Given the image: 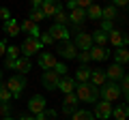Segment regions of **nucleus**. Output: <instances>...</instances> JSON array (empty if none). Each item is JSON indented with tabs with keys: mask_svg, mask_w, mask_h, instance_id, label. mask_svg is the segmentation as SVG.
<instances>
[{
	"mask_svg": "<svg viewBox=\"0 0 129 120\" xmlns=\"http://www.w3.org/2000/svg\"><path fill=\"white\" fill-rule=\"evenodd\" d=\"M127 105L125 103H120V105H116V107H112V116H114L116 120H127Z\"/></svg>",
	"mask_w": 129,
	"mask_h": 120,
	"instance_id": "nucleus-28",
	"label": "nucleus"
},
{
	"mask_svg": "<svg viewBox=\"0 0 129 120\" xmlns=\"http://www.w3.org/2000/svg\"><path fill=\"white\" fill-rule=\"evenodd\" d=\"M0 120H13V118H11V116H5V118H0Z\"/></svg>",
	"mask_w": 129,
	"mask_h": 120,
	"instance_id": "nucleus-48",
	"label": "nucleus"
},
{
	"mask_svg": "<svg viewBox=\"0 0 129 120\" xmlns=\"http://www.w3.org/2000/svg\"><path fill=\"white\" fill-rule=\"evenodd\" d=\"M39 41H41V45H52L54 39L50 37V32H43V34H39Z\"/></svg>",
	"mask_w": 129,
	"mask_h": 120,
	"instance_id": "nucleus-36",
	"label": "nucleus"
},
{
	"mask_svg": "<svg viewBox=\"0 0 129 120\" xmlns=\"http://www.w3.org/2000/svg\"><path fill=\"white\" fill-rule=\"evenodd\" d=\"M108 43H112L114 47H127L129 37L123 32V30H116V28H112L110 32H108Z\"/></svg>",
	"mask_w": 129,
	"mask_h": 120,
	"instance_id": "nucleus-7",
	"label": "nucleus"
},
{
	"mask_svg": "<svg viewBox=\"0 0 129 120\" xmlns=\"http://www.w3.org/2000/svg\"><path fill=\"white\" fill-rule=\"evenodd\" d=\"M2 30H5V34L7 37H17L22 30H19V22L15 17H11V19H7L5 24H2Z\"/></svg>",
	"mask_w": 129,
	"mask_h": 120,
	"instance_id": "nucleus-18",
	"label": "nucleus"
},
{
	"mask_svg": "<svg viewBox=\"0 0 129 120\" xmlns=\"http://www.w3.org/2000/svg\"><path fill=\"white\" fill-rule=\"evenodd\" d=\"M11 114V105L9 103H0V116L5 118V116H9Z\"/></svg>",
	"mask_w": 129,
	"mask_h": 120,
	"instance_id": "nucleus-38",
	"label": "nucleus"
},
{
	"mask_svg": "<svg viewBox=\"0 0 129 120\" xmlns=\"http://www.w3.org/2000/svg\"><path fill=\"white\" fill-rule=\"evenodd\" d=\"M71 118L73 120H92V114L86 109H75L73 114H71Z\"/></svg>",
	"mask_w": 129,
	"mask_h": 120,
	"instance_id": "nucleus-29",
	"label": "nucleus"
},
{
	"mask_svg": "<svg viewBox=\"0 0 129 120\" xmlns=\"http://www.w3.org/2000/svg\"><path fill=\"white\" fill-rule=\"evenodd\" d=\"M129 0H112V7H127Z\"/></svg>",
	"mask_w": 129,
	"mask_h": 120,
	"instance_id": "nucleus-43",
	"label": "nucleus"
},
{
	"mask_svg": "<svg viewBox=\"0 0 129 120\" xmlns=\"http://www.w3.org/2000/svg\"><path fill=\"white\" fill-rule=\"evenodd\" d=\"M41 49H43L41 41H39V39H32V37H28L26 41H24L22 45H19V54H22V56H26V58H30V56L39 54Z\"/></svg>",
	"mask_w": 129,
	"mask_h": 120,
	"instance_id": "nucleus-4",
	"label": "nucleus"
},
{
	"mask_svg": "<svg viewBox=\"0 0 129 120\" xmlns=\"http://www.w3.org/2000/svg\"><path fill=\"white\" fill-rule=\"evenodd\" d=\"M103 73H106L108 82H116V84H118L120 77L125 75V69H123V65H116V62H112L108 69H103Z\"/></svg>",
	"mask_w": 129,
	"mask_h": 120,
	"instance_id": "nucleus-12",
	"label": "nucleus"
},
{
	"mask_svg": "<svg viewBox=\"0 0 129 120\" xmlns=\"http://www.w3.org/2000/svg\"><path fill=\"white\" fill-rule=\"evenodd\" d=\"M90 39H92V43H97L99 47H106L108 32H103V30H95V32H90Z\"/></svg>",
	"mask_w": 129,
	"mask_h": 120,
	"instance_id": "nucleus-27",
	"label": "nucleus"
},
{
	"mask_svg": "<svg viewBox=\"0 0 129 120\" xmlns=\"http://www.w3.org/2000/svg\"><path fill=\"white\" fill-rule=\"evenodd\" d=\"M7 88H9V92H11V99H19L24 92V88H26V77L24 75H11V79L7 82Z\"/></svg>",
	"mask_w": 129,
	"mask_h": 120,
	"instance_id": "nucleus-3",
	"label": "nucleus"
},
{
	"mask_svg": "<svg viewBox=\"0 0 129 120\" xmlns=\"http://www.w3.org/2000/svg\"><path fill=\"white\" fill-rule=\"evenodd\" d=\"M71 43L78 47V51H82V49H90V47H92V39H90V34L84 32V30L75 32V39H73Z\"/></svg>",
	"mask_w": 129,
	"mask_h": 120,
	"instance_id": "nucleus-10",
	"label": "nucleus"
},
{
	"mask_svg": "<svg viewBox=\"0 0 129 120\" xmlns=\"http://www.w3.org/2000/svg\"><path fill=\"white\" fill-rule=\"evenodd\" d=\"M35 120H56V111L54 109H43L41 114L35 116Z\"/></svg>",
	"mask_w": 129,
	"mask_h": 120,
	"instance_id": "nucleus-30",
	"label": "nucleus"
},
{
	"mask_svg": "<svg viewBox=\"0 0 129 120\" xmlns=\"http://www.w3.org/2000/svg\"><path fill=\"white\" fill-rule=\"evenodd\" d=\"M99 97H101V101H108V103L118 101L120 99V86L116 82H106L99 88Z\"/></svg>",
	"mask_w": 129,
	"mask_h": 120,
	"instance_id": "nucleus-2",
	"label": "nucleus"
},
{
	"mask_svg": "<svg viewBox=\"0 0 129 120\" xmlns=\"http://www.w3.org/2000/svg\"><path fill=\"white\" fill-rule=\"evenodd\" d=\"M19 30H22V32H26L28 37H32V39H39V34H41L39 26H37L35 22H30V19H24V22L19 24Z\"/></svg>",
	"mask_w": 129,
	"mask_h": 120,
	"instance_id": "nucleus-15",
	"label": "nucleus"
},
{
	"mask_svg": "<svg viewBox=\"0 0 129 120\" xmlns=\"http://www.w3.org/2000/svg\"><path fill=\"white\" fill-rule=\"evenodd\" d=\"M84 11H86V19H95V22H97V19H101V7L95 5V2H92L90 7H86Z\"/></svg>",
	"mask_w": 129,
	"mask_h": 120,
	"instance_id": "nucleus-26",
	"label": "nucleus"
},
{
	"mask_svg": "<svg viewBox=\"0 0 129 120\" xmlns=\"http://www.w3.org/2000/svg\"><path fill=\"white\" fill-rule=\"evenodd\" d=\"M110 56L114 58L116 65H127V60H129L127 47H114V51H110Z\"/></svg>",
	"mask_w": 129,
	"mask_h": 120,
	"instance_id": "nucleus-21",
	"label": "nucleus"
},
{
	"mask_svg": "<svg viewBox=\"0 0 129 120\" xmlns=\"http://www.w3.org/2000/svg\"><path fill=\"white\" fill-rule=\"evenodd\" d=\"M62 77V75H58L54 69H50V71H43V75H41V84H43V88L45 90H56L58 88V79Z\"/></svg>",
	"mask_w": 129,
	"mask_h": 120,
	"instance_id": "nucleus-6",
	"label": "nucleus"
},
{
	"mask_svg": "<svg viewBox=\"0 0 129 120\" xmlns=\"http://www.w3.org/2000/svg\"><path fill=\"white\" fill-rule=\"evenodd\" d=\"M5 54H7V58H19V47H15V45H9Z\"/></svg>",
	"mask_w": 129,
	"mask_h": 120,
	"instance_id": "nucleus-35",
	"label": "nucleus"
},
{
	"mask_svg": "<svg viewBox=\"0 0 129 120\" xmlns=\"http://www.w3.org/2000/svg\"><path fill=\"white\" fill-rule=\"evenodd\" d=\"M78 97H75V92H69L64 94V101H62V111L64 114H73L75 111V105H78Z\"/></svg>",
	"mask_w": 129,
	"mask_h": 120,
	"instance_id": "nucleus-19",
	"label": "nucleus"
},
{
	"mask_svg": "<svg viewBox=\"0 0 129 120\" xmlns=\"http://www.w3.org/2000/svg\"><path fill=\"white\" fill-rule=\"evenodd\" d=\"M50 32V37L54 39V41H69V37H71V32L67 30V26H60V24H54V26L47 30Z\"/></svg>",
	"mask_w": 129,
	"mask_h": 120,
	"instance_id": "nucleus-13",
	"label": "nucleus"
},
{
	"mask_svg": "<svg viewBox=\"0 0 129 120\" xmlns=\"http://www.w3.org/2000/svg\"><path fill=\"white\" fill-rule=\"evenodd\" d=\"M75 5H78V9H86L92 5V0H75Z\"/></svg>",
	"mask_w": 129,
	"mask_h": 120,
	"instance_id": "nucleus-40",
	"label": "nucleus"
},
{
	"mask_svg": "<svg viewBox=\"0 0 129 120\" xmlns=\"http://www.w3.org/2000/svg\"><path fill=\"white\" fill-rule=\"evenodd\" d=\"M90 71L92 69H88L86 65H80L78 69H75V84H84V82H88V79H90Z\"/></svg>",
	"mask_w": 129,
	"mask_h": 120,
	"instance_id": "nucleus-23",
	"label": "nucleus"
},
{
	"mask_svg": "<svg viewBox=\"0 0 129 120\" xmlns=\"http://www.w3.org/2000/svg\"><path fill=\"white\" fill-rule=\"evenodd\" d=\"M110 116H112V103H108V101H99V103H95V111H92V118L108 120Z\"/></svg>",
	"mask_w": 129,
	"mask_h": 120,
	"instance_id": "nucleus-9",
	"label": "nucleus"
},
{
	"mask_svg": "<svg viewBox=\"0 0 129 120\" xmlns=\"http://www.w3.org/2000/svg\"><path fill=\"white\" fill-rule=\"evenodd\" d=\"M0 79H2V71H0Z\"/></svg>",
	"mask_w": 129,
	"mask_h": 120,
	"instance_id": "nucleus-49",
	"label": "nucleus"
},
{
	"mask_svg": "<svg viewBox=\"0 0 129 120\" xmlns=\"http://www.w3.org/2000/svg\"><path fill=\"white\" fill-rule=\"evenodd\" d=\"M64 5L69 7V9H78V5H75V0H67V2H64Z\"/></svg>",
	"mask_w": 129,
	"mask_h": 120,
	"instance_id": "nucleus-46",
	"label": "nucleus"
},
{
	"mask_svg": "<svg viewBox=\"0 0 129 120\" xmlns=\"http://www.w3.org/2000/svg\"><path fill=\"white\" fill-rule=\"evenodd\" d=\"M43 109H47V101H45V97H41V94H35V97H30L28 99V111L30 114H41Z\"/></svg>",
	"mask_w": 129,
	"mask_h": 120,
	"instance_id": "nucleus-8",
	"label": "nucleus"
},
{
	"mask_svg": "<svg viewBox=\"0 0 129 120\" xmlns=\"http://www.w3.org/2000/svg\"><path fill=\"white\" fill-rule=\"evenodd\" d=\"M69 22L75 24L78 28H82L84 22H86V11H84V9H71V13H69Z\"/></svg>",
	"mask_w": 129,
	"mask_h": 120,
	"instance_id": "nucleus-20",
	"label": "nucleus"
},
{
	"mask_svg": "<svg viewBox=\"0 0 129 120\" xmlns=\"http://www.w3.org/2000/svg\"><path fill=\"white\" fill-rule=\"evenodd\" d=\"M88 51H90V60H97V62H101V60H108V58H110V49L99 47V45L90 47Z\"/></svg>",
	"mask_w": 129,
	"mask_h": 120,
	"instance_id": "nucleus-22",
	"label": "nucleus"
},
{
	"mask_svg": "<svg viewBox=\"0 0 129 120\" xmlns=\"http://www.w3.org/2000/svg\"><path fill=\"white\" fill-rule=\"evenodd\" d=\"M99 30H103V32H110V30H112V22H106V19H103V24H101V28H99Z\"/></svg>",
	"mask_w": 129,
	"mask_h": 120,
	"instance_id": "nucleus-41",
	"label": "nucleus"
},
{
	"mask_svg": "<svg viewBox=\"0 0 129 120\" xmlns=\"http://www.w3.org/2000/svg\"><path fill=\"white\" fill-rule=\"evenodd\" d=\"M15 60H17V58H5V67H7V69H13Z\"/></svg>",
	"mask_w": 129,
	"mask_h": 120,
	"instance_id": "nucleus-42",
	"label": "nucleus"
},
{
	"mask_svg": "<svg viewBox=\"0 0 129 120\" xmlns=\"http://www.w3.org/2000/svg\"><path fill=\"white\" fill-rule=\"evenodd\" d=\"M11 101V92H9V88H7V84L0 82V103H9Z\"/></svg>",
	"mask_w": 129,
	"mask_h": 120,
	"instance_id": "nucleus-31",
	"label": "nucleus"
},
{
	"mask_svg": "<svg viewBox=\"0 0 129 120\" xmlns=\"http://www.w3.org/2000/svg\"><path fill=\"white\" fill-rule=\"evenodd\" d=\"M67 22H69V15L64 13V9H60L58 13L54 15V24H60V26H64Z\"/></svg>",
	"mask_w": 129,
	"mask_h": 120,
	"instance_id": "nucleus-33",
	"label": "nucleus"
},
{
	"mask_svg": "<svg viewBox=\"0 0 129 120\" xmlns=\"http://www.w3.org/2000/svg\"><path fill=\"white\" fill-rule=\"evenodd\" d=\"M39 9L43 11V15H45V17H54V15L62 9V2H60V0H43Z\"/></svg>",
	"mask_w": 129,
	"mask_h": 120,
	"instance_id": "nucleus-11",
	"label": "nucleus"
},
{
	"mask_svg": "<svg viewBox=\"0 0 129 120\" xmlns=\"http://www.w3.org/2000/svg\"><path fill=\"white\" fill-rule=\"evenodd\" d=\"M19 120H35V118H32V116H22Z\"/></svg>",
	"mask_w": 129,
	"mask_h": 120,
	"instance_id": "nucleus-47",
	"label": "nucleus"
},
{
	"mask_svg": "<svg viewBox=\"0 0 129 120\" xmlns=\"http://www.w3.org/2000/svg\"><path fill=\"white\" fill-rule=\"evenodd\" d=\"M0 19H2V22H7V19H11V11L7 9V7H0Z\"/></svg>",
	"mask_w": 129,
	"mask_h": 120,
	"instance_id": "nucleus-39",
	"label": "nucleus"
},
{
	"mask_svg": "<svg viewBox=\"0 0 129 120\" xmlns=\"http://www.w3.org/2000/svg\"><path fill=\"white\" fill-rule=\"evenodd\" d=\"M73 92H75V97H78V101H82V103H97L99 101V88L92 86L90 82L78 84Z\"/></svg>",
	"mask_w": 129,
	"mask_h": 120,
	"instance_id": "nucleus-1",
	"label": "nucleus"
},
{
	"mask_svg": "<svg viewBox=\"0 0 129 120\" xmlns=\"http://www.w3.org/2000/svg\"><path fill=\"white\" fill-rule=\"evenodd\" d=\"M54 65H56V58L52 51H39V67L41 69L50 71V69H54Z\"/></svg>",
	"mask_w": 129,
	"mask_h": 120,
	"instance_id": "nucleus-16",
	"label": "nucleus"
},
{
	"mask_svg": "<svg viewBox=\"0 0 129 120\" xmlns=\"http://www.w3.org/2000/svg\"><path fill=\"white\" fill-rule=\"evenodd\" d=\"M54 71L58 75H67V65H64V62H56L54 65Z\"/></svg>",
	"mask_w": 129,
	"mask_h": 120,
	"instance_id": "nucleus-37",
	"label": "nucleus"
},
{
	"mask_svg": "<svg viewBox=\"0 0 129 120\" xmlns=\"http://www.w3.org/2000/svg\"><path fill=\"white\" fill-rule=\"evenodd\" d=\"M13 69L17 71L19 75H26V73H30V69H32V60L26 58V56H19V58L15 60V67H13Z\"/></svg>",
	"mask_w": 129,
	"mask_h": 120,
	"instance_id": "nucleus-17",
	"label": "nucleus"
},
{
	"mask_svg": "<svg viewBox=\"0 0 129 120\" xmlns=\"http://www.w3.org/2000/svg\"><path fill=\"white\" fill-rule=\"evenodd\" d=\"M88 82H90L92 86H97V88H101L103 84L108 82V77H106V73H103V71L95 69V71H90V79H88Z\"/></svg>",
	"mask_w": 129,
	"mask_h": 120,
	"instance_id": "nucleus-24",
	"label": "nucleus"
},
{
	"mask_svg": "<svg viewBox=\"0 0 129 120\" xmlns=\"http://www.w3.org/2000/svg\"><path fill=\"white\" fill-rule=\"evenodd\" d=\"M56 51H58V56H62L64 60H73L75 56H78V47L71 41H60L58 45H56Z\"/></svg>",
	"mask_w": 129,
	"mask_h": 120,
	"instance_id": "nucleus-5",
	"label": "nucleus"
},
{
	"mask_svg": "<svg viewBox=\"0 0 129 120\" xmlns=\"http://www.w3.org/2000/svg\"><path fill=\"white\" fill-rule=\"evenodd\" d=\"M30 22H35V24H39V22H43V19H45V15H43V11L41 9H32L30 11Z\"/></svg>",
	"mask_w": 129,
	"mask_h": 120,
	"instance_id": "nucleus-32",
	"label": "nucleus"
},
{
	"mask_svg": "<svg viewBox=\"0 0 129 120\" xmlns=\"http://www.w3.org/2000/svg\"><path fill=\"white\" fill-rule=\"evenodd\" d=\"M75 58L80 60V65H86V62H90V51H88V49H82V51H78Z\"/></svg>",
	"mask_w": 129,
	"mask_h": 120,
	"instance_id": "nucleus-34",
	"label": "nucleus"
},
{
	"mask_svg": "<svg viewBox=\"0 0 129 120\" xmlns=\"http://www.w3.org/2000/svg\"><path fill=\"white\" fill-rule=\"evenodd\" d=\"M5 51H7V43L0 39V56H5Z\"/></svg>",
	"mask_w": 129,
	"mask_h": 120,
	"instance_id": "nucleus-44",
	"label": "nucleus"
},
{
	"mask_svg": "<svg viewBox=\"0 0 129 120\" xmlns=\"http://www.w3.org/2000/svg\"><path fill=\"white\" fill-rule=\"evenodd\" d=\"M75 86H78V84H75L73 77H69V75H62V77L58 79V88H56V90H60L62 94H69V92H73V90H75Z\"/></svg>",
	"mask_w": 129,
	"mask_h": 120,
	"instance_id": "nucleus-14",
	"label": "nucleus"
},
{
	"mask_svg": "<svg viewBox=\"0 0 129 120\" xmlns=\"http://www.w3.org/2000/svg\"><path fill=\"white\" fill-rule=\"evenodd\" d=\"M41 2H43V0H30V5H32V9H39V7H41Z\"/></svg>",
	"mask_w": 129,
	"mask_h": 120,
	"instance_id": "nucleus-45",
	"label": "nucleus"
},
{
	"mask_svg": "<svg viewBox=\"0 0 129 120\" xmlns=\"http://www.w3.org/2000/svg\"><path fill=\"white\" fill-rule=\"evenodd\" d=\"M116 17H118V13H116V7H112V5L101 7V19H106V22H114Z\"/></svg>",
	"mask_w": 129,
	"mask_h": 120,
	"instance_id": "nucleus-25",
	"label": "nucleus"
}]
</instances>
